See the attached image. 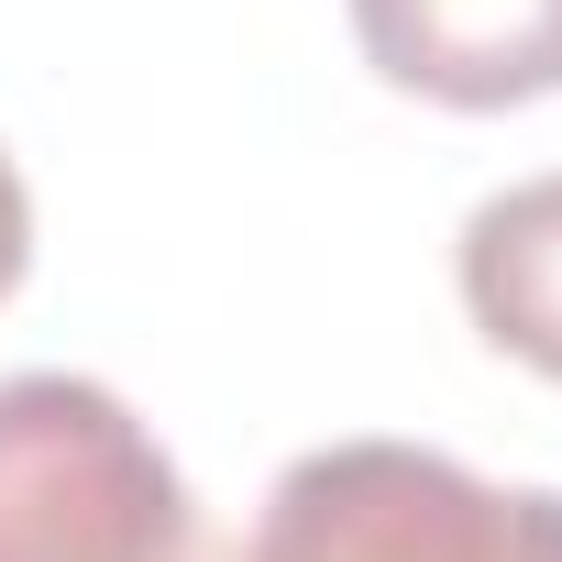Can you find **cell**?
<instances>
[{
	"label": "cell",
	"mask_w": 562,
	"mask_h": 562,
	"mask_svg": "<svg viewBox=\"0 0 562 562\" xmlns=\"http://www.w3.org/2000/svg\"><path fill=\"white\" fill-rule=\"evenodd\" d=\"M0 562H199V496L89 375H0Z\"/></svg>",
	"instance_id": "cell-1"
},
{
	"label": "cell",
	"mask_w": 562,
	"mask_h": 562,
	"mask_svg": "<svg viewBox=\"0 0 562 562\" xmlns=\"http://www.w3.org/2000/svg\"><path fill=\"white\" fill-rule=\"evenodd\" d=\"M243 562H562V496L485 485L430 441H321L265 485Z\"/></svg>",
	"instance_id": "cell-2"
},
{
	"label": "cell",
	"mask_w": 562,
	"mask_h": 562,
	"mask_svg": "<svg viewBox=\"0 0 562 562\" xmlns=\"http://www.w3.org/2000/svg\"><path fill=\"white\" fill-rule=\"evenodd\" d=\"M353 45L408 100L518 111L562 89V0H353Z\"/></svg>",
	"instance_id": "cell-3"
},
{
	"label": "cell",
	"mask_w": 562,
	"mask_h": 562,
	"mask_svg": "<svg viewBox=\"0 0 562 562\" xmlns=\"http://www.w3.org/2000/svg\"><path fill=\"white\" fill-rule=\"evenodd\" d=\"M452 276H463V310L496 353H518L529 375L562 386V177H518L496 188L463 243H452Z\"/></svg>",
	"instance_id": "cell-4"
},
{
	"label": "cell",
	"mask_w": 562,
	"mask_h": 562,
	"mask_svg": "<svg viewBox=\"0 0 562 562\" xmlns=\"http://www.w3.org/2000/svg\"><path fill=\"white\" fill-rule=\"evenodd\" d=\"M23 265H34V199H23V166L0 155V299L23 288Z\"/></svg>",
	"instance_id": "cell-5"
}]
</instances>
